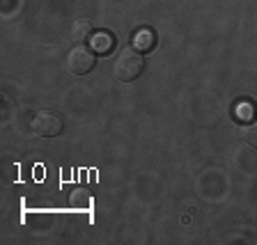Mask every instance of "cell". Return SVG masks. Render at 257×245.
Here are the masks:
<instances>
[{
    "label": "cell",
    "instance_id": "8",
    "mask_svg": "<svg viewBox=\"0 0 257 245\" xmlns=\"http://www.w3.org/2000/svg\"><path fill=\"white\" fill-rule=\"evenodd\" d=\"M69 199L76 204V206L87 208V206H90V202H92V195H90V190H85V188H76V190L71 192Z\"/></svg>",
    "mask_w": 257,
    "mask_h": 245
},
{
    "label": "cell",
    "instance_id": "1",
    "mask_svg": "<svg viewBox=\"0 0 257 245\" xmlns=\"http://www.w3.org/2000/svg\"><path fill=\"white\" fill-rule=\"evenodd\" d=\"M143 69H145V58L138 48H134V46L122 48L117 60H115V64H112V74H115L117 80H122V83L136 80L143 74Z\"/></svg>",
    "mask_w": 257,
    "mask_h": 245
},
{
    "label": "cell",
    "instance_id": "4",
    "mask_svg": "<svg viewBox=\"0 0 257 245\" xmlns=\"http://www.w3.org/2000/svg\"><path fill=\"white\" fill-rule=\"evenodd\" d=\"M90 48L94 51V55H108L112 48H115V37L106 30L94 32L90 37Z\"/></svg>",
    "mask_w": 257,
    "mask_h": 245
},
{
    "label": "cell",
    "instance_id": "3",
    "mask_svg": "<svg viewBox=\"0 0 257 245\" xmlns=\"http://www.w3.org/2000/svg\"><path fill=\"white\" fill-rule=\"evenodd\" d=\"M94 58L96 55L92 48L83 46V44H76L69 53H67V69L74 76H85L94 69Z\"/></svg>",
    "mask_w": 257,
    "mask_h": 245
},
{
    "label": "cell",
    "instance_id": "6",
    "mask_svg": "<svg viewBox=\"0 0 257 245\" xmlns=\"http://www.w3.org/2000/svg\"><path fill=\"white\" fill-rule=\"evenodd\" d=\"M94 35V28L87 19H78V21L71 26V39L76 44H83V42H90V37Z\"/></svg>",
    "mask_w": 257,
    "mask_h": 245
},
{
    "label": "cell",
    "instance_id": "5",
    "mask_svg": "<svg viewBox=\"0 0 257 245\" xmlns=\"http://www.w3.org/2000/svg\"><path fill=\"white\" fill-rule=\"evenodd\" d=\"M156 46V35L150 28H143L134 35V48H138L140 53H150L152 48Z\"/></svg>",
    "mask_w": 257,
    "mask_h": 245
},
{
    "label": "cell",
    "instance_id": "2",
    "mask_svg": "<svg viewBox=\"0 0 257 245\" xmlns=\"http://www.w3.org/2000/svg\"><path fill=\"white\" fill-rule=\"evenodd\" d=\"M30 128L39 138H55L62 133V117L53 110H39L37 115H32Z\"/></svg>",
    "mask_w": 257,
    "mask_h": 245
},
{
    "label": "cell",
    "instance_id": "7",
    "mask_svg": "<svg viewBox=\"0 0 257 245\" xmlns=\"http://www.w3.org/2000/svg\"><path fill=\"white\" fill-rule=\"evenodd\" d=\"M239 135H241V140H243L248 147L257 149V119H250V122L243 124V126L239 128Z\"/></svg>",
    "mask_w": 257,
    "mask_h": 245
},
{
    "label": "cell",
    "instance_id": "9",
    "mask_svg": "<svg viewBox=\"0 0 257 245\" xmlns=\"http://www.w3.org/2000/svg\"><path fill=\"white\" fill-rule=\"evenodd\" d=\"M234 115L239 119H243V122H250V119H255V108L250 103H236Z\"/></svg>",
    "mask_w": 257,
    "mask_h": 245
}]
</instances>
